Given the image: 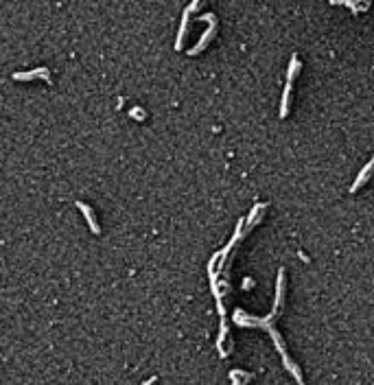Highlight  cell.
<instances>
[{"mask_svg":"<svg viewBox=\"0 0 374 385\" xmlns=\"http://www.w3.org/2000/svg\"><path fill=\"white\" fill-rule=\"evenodd\" d=\"M129 116L136 118V120H144V118H147V114H144L142 107H131V110H129Z\"/></svg>","mask_w":374,"mask_h":385,"instance_id":"cell-12","label":"cell"},{"mask_svg":"<svg viewBox=\"0 0 374 385\" xmlns=\"http://www.w3.org/2000/svg\"><path fill=\"white\" fill-rule=\"evenodd\" d=\"M77 208L83 213V217H86V221H88V226H90V230H92L94 234H101V228H99V221H96V217H94V210L88 206V204H83V202H77Z\"/></svg>","mask_w":374,"mask_h":385,"instance_id":"cell-5","label":"cell"},{"mask_svg":"<svg viewBox=\"0 0 374 385\" xmlns=\"http://www.w3.org/2000/svg\"><path fill=\"white\" fill-rule=\"evenodd\" d=\"M234 322L239 324V326H261V328H267L269 330V335L274 337V341H276V346H278V350H280V354H282V361H285V365H287V370L291 372V374L295 376V381H298L300 385H304V378H302V374H300V368L298 365L293 363L291 359H289V354H287V348H285V344H282V337H280V333L278 330L274 328V322H276V313H271V315H267V317H250L247 315L245 311H241V309H237L234 311Z\"/></svg>","mask_w":374,"mask_h":385,"instance_id":"cell-1","label":"cell"},{"mask_svg":"<svg viewBox=\"0 0 374 385\" xmlns=\"http://www.w3.org/2000/svg\"><path fill=\"white\" fill-rule=\"evenodd\" d=\"M372 166H374V160H370L367 164L363 166V171L359 173V179H354V184L350 186V192H357V188H361L365 182H367V175H370V171H372Z\"/></svg>","mask_w":374,"mask_h":385,"instance_id":"cell-7","label":"cell"},{"mask_svg":"<svg viewBox=\"0 0 374 385\" xmlns=\"http://www.w3.org/2000/svg\"><path fill=\"white\" fill-rule=\"evenodd\" d=\"M199 5H202L199 0H193L189 7L184 9V14H182V24H179V31H177V44H175L177 51H182V40H184V35H186V29H189V18H191L193 11L199 7Z\"/></svg>","mask_w":374,"mask_h":385,"instance_id":"cell-3","label":"cell"},{"mask_svg":"<svg viewBox=\"0 0 374 385\" xmlns=\"http://www.w3.org/2000/svg\"><path fill=\"white\" fill-rule=\"evenodd\" d=\"M289 103H291V83H287V86H285V92H282L280 118H287V114H289Z\"/></svg>","mask_w":374,"mask_h":385,"instance_id":"cell-9","label":"cell"},{"mask_svg":"<svg viewBox=\"0 0 374 385\" xmlns=\"http://www.w3.org/2000/svg\"><path fill=\"white\" fill-rule=\"evenodd\" d=\"M199 20L208 22V29H206V33L202 35V40H199L197 44H195V46H193L191 51H189V55H191V57L199 55V53H202L204 48H206V46L210 44V40H213V38H215V33H217V18H215L213 14H206V16H202V18H199Z\"/></svg>","mask_w":374,"mask_h":385,"instance_id":"cell-2","label":"cell"},{"mask_svg":"<svg viewBox=\"0 0 374 385\" xmlns=\"http://www.w3.org/2000/svg\"><path fill=\"white\" fill-rule=\"evenodd\" d=\"M302 68V64H300V59L298 57H291V66H289V70H287V83H293V79L298 77V70Z\"/></svg>","mask_w":374,"mask_h":385,"instance_id":"cell-11","label":"cell"},{"mask_svg":"<svg viewBox=\"0 0 374 385\" xmlns=\"http://www.w3.org/2000/svg\"><path fill=\"white\" fill-rule=\"evenodd\" d=\"M155 381H158V378H155V376H151V378H149V381H144V383H142V385H153V383H155Z\"/></svg>","mask_w":374,"mask_h":385,"instance_id":"cell-13","label":"cell"},{"mask_svg":"<svg viewBox=\"0 0 374 385\" xmlns=\"http://www.w3.org/2000/svg\"><path fill=\"white\" fill-rule=\"evenodd\" d=\"M267 208V204H256L254 208H252V213H250V217H247V226H250V230H252V226H256L258 221L263 219V210Z\"/></svg>","mask_w":374,"mask_h":385,"instance_id":"cell-8","label":"cell"},{"mask_svg":"<svg viewBox=\"0 0 374 385\" xmlns=\"http://www.w3.org/2000/svg\"><path fill=\"white\" fill-rule=\"evenodd\" d=\"M282 300H285V269L280 267V272H278V282H276V306H274V313H278V311H280Z\"/></svg>","mask_w":374,"mask_h":385,"instance_id":"cell-6","label":"cell"},{"mask_svg":"<svg viewBox=\"0 0 374 385\" xmlns=\"http://www.w3.org/2000/svg\"><path fill=\"white\" fill-rule=\"evenodd\" d=\"M230 378H232L234 385H245L247 381H252V374H250V372H243V370H232Z\"/></svg>","mask_w":374,"mask_h":385,"instance_id":"cell-10","label":"cell"},{"mask_svg":"<svg viewBox=\"0 0 374 385\" xmlns=\"http://www.w3.org/2000/svg\"><path fill=\"white\" fill-rule=\"evenodd\" d=\"M14 79L16 81H33V79H44L46 83H53L51 81V72H48V68H35L31 72H16L14 75Z\"/></svg>","mask_w":374,"mask_h":385,"instance_id":"cell-4","label":"cell"}]
</instances>
